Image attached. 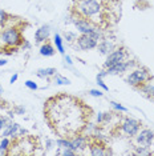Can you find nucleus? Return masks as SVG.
<instances>
[{
    "label": "nucleus",
    "mask_w": 154,
    "mask_h": 156,
    "mask_svg": "<svg viewBox=\"0 0 154 156\" xmlns=\"http://www.w3.org/2000/svg\"><path fill=\"white\" fill-rule=\"evenodd\" d=\"M44 118L57 136L72 139L88 128L92 108L79 98L59 94L45 101Z\"/></svg>",
    "instance_id": "nucleus-1"
},
{
    "label": "nucleus",
    "mask_w": 154,
    "mask_h": 156,
    "mask_svg": "<svg viewBox=\"0 0 154 156\" xmlns=\"http://www.w3.org/2000/svg\"><path fill=\"white\" fill-rule=\"evenodd\" d=\"M112 0H75L72 13L89 20L94 27L104 28L109 26Z\"/></svg>",
    "instance_id": "nucleus-2"
},
{
    "label": "nucleus",
    "mask_w": 154,
    "mask_h": 156,
    "mask_svg": "<svg viewBox=\"0 0 154 156\" xmlns=\"http://www.w3.org/2000/svg\"><path fill=\"white\" fill-rule=\"evenodd\" d=\"M24 41L25 40L17 27H8L0 31V51L12 54V51L17 49Z\"/></svg>",
    "instance_id": "nucleus-3"
},
{
    "label": "nucleus",
    "mask_w": 154,
    "mask_h": 156,
    "mask_svg": "<svg viewBox=\"0 0 154 156\" xmlns=\"http://www.w3.org/2000/svg\"><path fill=\"white\" fill-rule=\"evenodd\" d=\"M88 147H89L90 155H93V156H104V155L112 154L110 148L105 144V141L101 137L96 136V135L88 136Z\"/></svg>",
    "instance_id": "nucleus-4"
},
{
    "label": "nucleus",
    "mask_w": 154,
    "mask_h": 156,
    "mask_svg": "<svg viewBox=\"0 0 154 156\" xmlns=\"http://www.w3.org/2000/svg\"><path fill=\"white\" fill-rule=\"evenodd\" d=\"M150 76L152 75H150L149 69L145 68V67H141V68L133 69L132 72L129 73V76L126 77V81H128V84H130L132 87H134L136 90H137V88L141 87Z\"/></svg>",
    "instance_id": "nucleus-5"
},
{
    "label": "nucleus",
    "mask_w": 154,
    "mask_h": 156,
    "mask_svg": "<svg viewBox=\"0 0 154 156\" xmlns=\"http://www.w3.org/2000/svg\"><path fill=\"white\" fill-rule=\"evenodd\" d=\"M141 122L133 119V118H124L120 123V131L124 132L129 137H134L138 133V131L141 129Z\"/></svg>",
    "instance_id": "nucleus-6"
},
{
    "label": "nucleus",
    "mask_w": 154,
    "mask_h": 156,
    "mask_svg": "<svg viewBox=\"0 0 154 156\" xmlns=\"http://www.w3.org/2000/svg\"><path fill=\"white\" fill-rule=\"evenodd\" d=\"M126 56H128V54H126V51H125L124 48H114L113 51L108 55L106 62H105V64H104V68L106 69V68H109V67H112V66L117 64V63L124 62V60L126 59Z\"/></svg>",
    "instance_id": "nucleus-7"
},
{
    "label": "nucleus",
    "mask_w": 154,
    "mask_h": 156,
    "mask_svg": "<svg viewBox=\"0 0 154 156\" xmlns=\"http://www.w3.org/2000/svg\"><path fill=\"white\" fill-rule=\"evenodd\" d=\"M72 15H73L72 16V22H73V24H75V27L77 28L79 32L88 35V34L92 32L94 28H97V27H94L89 20L84 19V17H81V16H77V15H75V13H72Z\"/></svg>",
    "instance_id": "nucleus-8"
},
{
    "label": "nucleus",
    "mask_w": 154,
    "mask_h": 156,
    "mask_svg": "<svg viewBox=\"0 0 154 156\" xmlns=\"http://www.w3.org/2000/svg\"><path fill=\"white\" fill-rule=\"evenodd\" d=\"M133 67H136V62L134 60H124V62L121 63H117V64L109 67V68H106L108 75H121V73L126 72L128 69L133 68Z\"/></svg>",
    "instance_id": "nucleus-9"
},
{
    "label": "nucleus",
    "mask_w": 154,
    "mask_h": 156,
    "mask_svg": "<svg viewBox=\"0 0 154 156\" xmlns=\"http://www.w3.org/2000/svg\"><path fill=\"white\" fill-rule=\"evenodd\" d=\"M136 144L143 145V147H150L154 141V132L152 129H139L138 133L136 135Z\"/></svg>",
    "instance_id": "nucleus-10"
},
{
    "label": "nucleus",
    "mask_w": 154,
    "mask_h": 156,
    "mask_svg": "<svg viewBox=\"0 0 154 156\" xmlns=\"http://www.w3.org/2000/svg\"><path fill=\"white\" fill-rule=\"evenodd\" d=\"M77 45H79L80 49H82V51H89V49H93L97 47V44H99V40H96L93 36H90V35H85V34H81V36L77 37Z\"/></svg>",
    "instance_id": "nucleus-11"
},
{
    "label": "nucleus",
    "mask_w": 154,
    "mask_h": 156,
    "mask_svg": "<svg viewBox=\"0 0 154 156\" xmlns=\"http://www.w3.org/2000/svg\"><path fill=\"white\" fill-rule=\"evenodd\" d=\"M137 90L141 92L145 98L154 100V76H150L141 87L137 88Z\"/></svg>",
    "instance_id": "nucleus-12"
},
{
    "label": "nucleus",
    "mask_w": 154,
    "mask_h": 156,
    "mask_svg": "<svg viewBox=\"0 0 154 156\" xmlns=\"http://www.w3.org/2000/svg\"><path fill=\"white\" fill-rule=\"evenodd\" d=\"M71 140H72V150L75 151L76 154L79 151H84L88 147V136H82L81 133L72 137Z\"/></svg>",
    "instance_id": "nucleus-13"
},
{
    "label": "nucleus",
    "mask_w": 154,
    "mask_h": 156,
    "mask_svg": "<svg viewBox=\"0 0 154 156\" xmlns=\"http://www.w3.org/2000/svg\"><path fill=\"white\" fill-rule=\"evenodd\" d=\"M49 32H51L49 26L40 27L35 32V40H36V43H44V41H47L48 37H49Z\"/></svg>",
    "instance_id": "nucleus-14"
},
{
    "label": "nucleus",
    "mask_w": 154,
    "mask_h": 156,
    "mask_svg": "<svg viewBox=\"0 0 154 156\" xmlns=\"http://www.w3.org/2000/svg\"><path fill=\"white\" fill-rule=\"evenodd\" d=\"M97 49H99V52L101 55H109L112 51L114 49V45L110 43V41H108V40H101L99 44H97Z\"/></svg>",
    "instance_id": "nucleus-15"
},
{
    "label": "nucleus",
    "mask_w": 154,
    "mask_h": 156,
    "mask_svg": "<svg viewBox=\"0 0 154 156\" xmlns=\"http://www.w3.org/2000/svg\"><path fill=\"white\" fill-rule=\"evenodd\" d=\"M113 116H114L113 112H100L99 115H97V124L105 126V124H108L113 119Z\"/></svg>",
    "instance_id": "nucleus-16"
},
{
    "label": "nucleus",
    "mask_w": 154,
    "mask_h": 156,
    "mask_svg": "<svg viewBox=\"0 0 154 156\" xmlns=\"http://www.w3.org/2000/svg\"><path fill=\"white\" fill-rule=\"evenodd\" d=\"M19 124L17 123H11L8 124V126H5V129L3 131V136L4 137H8V136H15V135L17 133V131H19Z\"/></svg>",
    "instance_id": "nucleus-17"
},
{
    "label": "nucleus",
    "mask_w": 154,
    "mask_h": 156,
    "mask_svg": "<svg viewBox=\"0 0 154 156\" xmlns=\"http://www.w3.org/2000/svg\"><path fill=\"white\" fill-rule=\"evenodd\" d=\"M40 55L41 56H53L55 55V48L49 41H44V44L40 48Z\"/></svg>",
    "instance_id": "nucleus-18"
},
{
    "label": "nucleus",
    "mask_w": 154,
    "mask_h": 156,
    "mask_svg": "<svg viewBox=\"0 0 154 156\" xmlns=\"http://www.w3.org/2000/svg\"><path fill=\"white\" fill-rule=\"evenodd\" d=\"M11 144H12V141L9 140L8 137H3V140L0 141V154L2 155H9Z\"/></svg>",
    "instance_id": "nucleus-19"
},
{
    "label": "nucleus",
    "mask_w": 154,
    "mask_h": 156,
    "mask_svg": "<svg viewBox=\"0 0 154 156\" xmlns=\"http://www.w3.org/2000/svg\"><path fill=\"white\" fill-rule=\"evenodd\" d=\"M57 73L56 68H41L37 71V76L38 77H49V76H55Z\"/></svg>",
    "instance_id": "nucleus-20"
},
{
    "label": "nucleus",
    "mask_w": 154,
    "mask_h": 156,
    "mask_svg": "<svg viewBox=\"0 0 154 156\" xmlns=\"http://www.w3.org/2000/svg\"><path fill=\"white\" fill-rule=\"evenodd\" d=\"M134 155H153V152L149 150V147H143V145H136L134 147Z\"/></svg>",
    "instance_id": "nucleus-21"
},
{
    "label": "nucleus",
    "mask_w": 154,
    "mask_h": 156,
    "mask_svg": "<svg viewBox=\"0 0 154 156\" xmlns=\"http://www.w3.org/2000/svg\"><path fill=\"white\" fill-rule=\"evenodd\" d=\"M53 41H55V45H56V48H57V51L64 55L65 51H64V44H62V37L59 34H56L53 37Z\"/></svg>",
    "instance_id": "nucleus-22"
},
{
    "label": "nucleus",
    "mask_w": 154,
    "mask_h": 156,
    "mask_svg": "<svg viewBox=\"0 0 154 156\" xmlns=\"http://www.w3.org/2000/svg\"><path fill=\"white\" fill-rule=\"evenodd\" d=\"M55 83L56 84H71V80L69 79H66V77L64 76H61V75H59V73H56L55 75Z\"/></svg>",
    "instance_id": "nucleus-23"
},
{
    "label": "nucleus",
    "mask_w": 154,
    "mask_h": 156,
    "mask_svg": "<svg viewBox=\"0 0 154 156\" xmlns=\"http://www.w3.org/2000/svg\"><path fill=\"white\" fill-rule=\"evenodd\" d=\"M9 17H11V16H9V15H8V13H7L5 11H3V9H0V27H2V26H4V24H5V23L9 20Z\"/></svg>",
    "instance_id": "nucleus-24"
},
{
    "label": "nucleus",
    "mask_w": 154,
    "mask_h": 156,
    "mask_svg": "<svg viewBox=\"0 0 154 156\" xmlns=\"http://www.w3.org/2000/svg\"><path fill=\"white\" fill-rule=\"evenodd\" d=\"M110 104H112V107L113 108H116L117 111H121V112H126L128 109L124 107V105H121L120 103H116V101H110Z\"/></svg>",
    "instance_id": "nucleus-25"
},
{
    "label": "nucleus",
    "mask_w": 154,
    "mask_h": 156,
    "mask_svg": "<svg viewBox=\"0 0 154 156\" xmlns=\"http://www.w3.org/2000/svg\"><path fill=\"white\" fill-rule=\"evenodd\" d=\"M65 39L69 41V43H72V41L77 40V35L75 32H66L65 34Z\"/></svg>",
    "instance_id": "nucleus-26"
},
{
    "label": "nucleus",
    "mask_w": 154,
    "mask_h": 156,
    "mask_svg": "<svg viewBox=\"0 0 154 156\" xmlns=\"http://www.w3.org/2000/svg\"><path fill=\"white\" fill-rule=\"evenodd\" d=\"M25 86H27V88H29V90H32V91H36L37 90V84L35 83V81H32V80H27L25 81Z\"/></svg>",
    "instance_id": "nucleus-27"
},
{
    "label": "nucleus",
    "mask_w": 154,
    "mask_h": 156,
    "mask_svg": "<svg viewBox=\"0 0 154 156\" xmlns=\"http://www.w3.org/2000/svg\"><path fill=\"white\" fill-rule=\"evenodd\" d=\"M97 84H99V86H100L101 88H102V90H104V91H108V90H109V87H108V86H106V84H105V83H104L102 77H99V76H97Z\"/></svg>",
    "instance_id": "nucleus-28"
},
{
    "label": "nucleus",
    "mask_w": 154,
    "mask_h": 156,
    "mask_svg": "<svg viewBox=\"0 0 154 156\" xmlns=\"http://www.w3.org/2000/svg\"><path fill=\"white\" fill-rule=\"evenodd\" d=\"M61 155H64V156H75L76 155V152L73 151V150H71V148H65L62 152H60Z\"/></svg>",
    "instance_id": "nucleus-29"
},
{
    "label": "nucleus",
    "mask_w": 154,
    "mask_h": 156,
    "mask_svg": "<svg viewBox=\"0 0 154 156\" xmlns=\"http://www.w3.org/2000/svg\"><path fill=\"white\" fill-rule=\"evenodd\" d=\"M89 94L92 95V96H94V98H101L102 96V92H101L100 90H90Z\"/></svg>",
    "instance_id": "nucleus-30"
},
{
    "label": "nucleus",
    "mask_w": 154,
    "mask_h": 156,
    "mask_svg": "<svg viewBox=\"0 0 154 156\" xmlns=\"http://www.w3.org/2000/svg\"><path fill=\"white\" fill-rule=\"evenodd\" d=\"M13 109H15V112L17 113V115H24V112H25V108L22 107V105H16Z\"/></svg>",
    "instance_id": "nucleus-31"
},
{
    "label": "nucleus",
    "mask_w": 154,
    "mask_h": 156,
    "mask_svg": "<svg viewBox=\"0 0 154 156\" xmlns=\"http://www.w3.org/2000/svg\"><path fill=\"white\" fill-rule=\"evenodd\" d=\"M55 144H56L55 140H49V139H48L47 140V150H51V148H53Z\"/></svg>",
    "instance_id": "nucleus-32"
},
{
    "label": "nucleus",
    "mask_w": 154,
    "mask_h": 156,
    "mask_svg": "<svg viewBox=\"0 0 154 156\" xmlns=\"http://www.w3.org/2000/svg\"><path fill=\"white\" fill-rule=\"evenodd\" d=\"M5 123H7V119H5V118H2V116H0V131H2V129L5 127Z\"/></svg>",
    "instance_id": "nucleus-33"
},
{
    "label": "nucleus",
    "mask_w": 154,
    "mask_h": 156,
    "mask_svg": "<svg viewBox=\"0 0 154 156\" xmlns=\"http://www.w3.org/2000/svg\"><path fill=\"white\" fill-rule=\"evenodd\" d=\"M17 77H19V75H17V73H15V75H13V76L11 77V80H9V83L13 84V83H15V81L17 80Z\"/></svg>",
    "instance_id": "nucleus-34"
},
{
    "label": "nucleus",
    "mask_w": 154,
    "mask_h": 156,
    "mask_svg": "<svg viewBox=\"0 0 154 156\" xmlns=\"http://www.w3.org/2000/svg\"><path fill=\"white\" fill-rule=\"evenodd\" d=\"M65 62H66V63H68V64H69V66H72V63H73V62H72V59H71V56H68V55H66V56H65Z\"/></svg>",
    "instance_id": "nucleus-35"
},
{
    "label": "nucleus",
    "mask_w": 154,
    "mask_h": 156,
    "mask_svg": "<svg viewBox=\"0 0 154 156\" xmlns=\"http://www.w3.org/2000/svg\"><path fill=\"white\" fill-rule=\"evenodd\" d=\"M7 64V60L5 59H0V67L2 66H5Z\"/></svg>",
    "instance_id": "nucleus-36"
},
{
    "label": "nucleus",
    "mask_w": 154,
    "mask_h": 156,
    "mask_svg": "<svg viewBox=\"0 0 154 156\" xmlns=\"http://www.w3.org/2000/svg\"><path fill=\"white\" fill-rule=\"evenodd\" d=\"M2 92H3V91H2V87H0V94H2Z\"/></svg>",
    "instance_id": "nucleus-37"
},
{
    "label": "nucleus",
    "mask_w": 154,
    "mask_h": 156,
    "mask_svg": "<svg viewBox=\"0 0 154 156\" xmlns=\"http://www.w3.org/2000/svg\"><path fill=\"white\" fill-rule=\"evenodd\" d=\"M0 105H3V104H2V101H0Z\"/></svg>",
    "instance_id": "nucleus-38"
}]
</instances>
